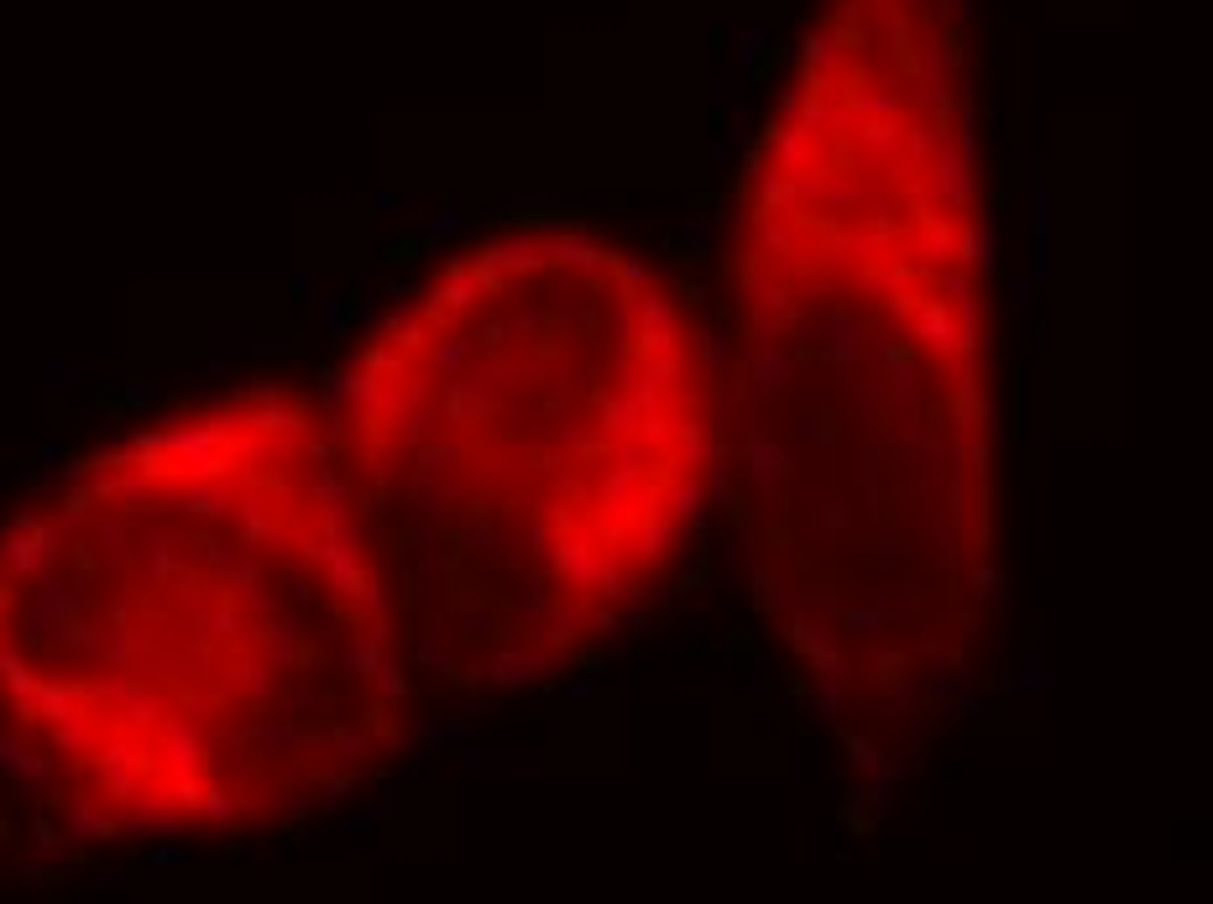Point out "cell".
I'll return each instance as SVG.
<instances>
[{"instance_id":"1","label":"cell","mask_w":1213,"mask_h":904,"mask_svg":"<svg viewBox=\"0 0 1213 904\" xmlns=\"http://www.w3.org/2000/svg\"><path fill=\"white\" fill-rule=\"evenodd\" d=\"M722 507L848 743L968 706L1004 601L983 0H806L717 277Z\"/></svg>"},{"instance_id":"2","label":"cell","mask_w":1213,"mask_h":904,"mask_svg":"<svg viewBox=\"0 0 1213 904\" xmlns=\"http://www.w3.org/2000/svg\"><path fill=\"white\" fill-rule=\"evenodd\" d=\"M424 690L299 387L136 419L0 518V842L121 857L299 831L398 769Z\"/></svg>"},{"instance_id":"3","label":"cell","mask_w":1213,"mask_h":904,"mask_svg":"<svg viewBox=\"0 0 1213 904\" xmlns=\"http://www.w3.org/2000/svg\"><path fill=\"white\" fill-rule=\"evenodd\" d=\"M319 403L429 690L471 701L602 659L722 502L712 319L591 225L445 251Z\"/></svg>"}]
</instances>
